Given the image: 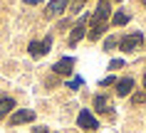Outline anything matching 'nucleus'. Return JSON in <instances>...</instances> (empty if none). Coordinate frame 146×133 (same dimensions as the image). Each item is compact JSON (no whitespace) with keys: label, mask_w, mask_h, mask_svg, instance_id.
<instances>
[{"label":"nucleus","mask_w":146,"mask_h":133,"mask_svg":"<svg viewBox=\"0 0 146 133\" xmlns=\"http://www.w3.org/2000/svg\"><path fill=\"white\" fill-rule=\"evenodd\" d=\"M141 45H144V35H141V32H129V35H124V37L119 39V49L126 52V54H129V52H136Z\"/></svg>","instance_id":"obj_1"},{"label":"nucleus","mask_w":146,"mask_h":133,"mask_svg":"<svg viewBox=\"0 0 146 133\" xmlns=\"http://www.w3.org/2000/svg\"><path fill=\"white\" fill-rule=\"evenodd\" d=\"M109 12H111V0H99V3H97V10H94V15H92V25L107 22Z\"/></svg>","instance_id":"obj_2"},{"label":"nucleus","mask_w":146,"mask_h":133,"mask_svg":"<svg viewBox=\"0 0 146 133\" xmlns=\"http://www.w3.org/2000/svg\"><path fill=\"white\" fill-rule=\"evenodd\" d=\"M50 47H52V37H45V39H35V42H30V47H27V52H30V57H45L47 52H50Z\"/></svg>","instance_id":"obj_3"},{"label":"nucleus","mask_w":146,"mask_h":133,"mask_svg":"<svg viewBox=\"0 0 146 133\" xmlns=\"http://www.w3.org/2000/svg\"><path fill=\"white\" fill-rule=\"evenodd\" d=\"M77 126L82 131H97L99 121H97V116H92V111H79L77 113Z\"/></svg>","instance_id":"obj_4"},{"label":"nucleus","mask_w":146,"mask_h":133,"mask_svg":"<svg viewBox=\"0 0 146 133\" xmlns=\"http://www.w3.org/2000/svg\"><path fill=\"white\" fill-rule=\"evenodd\" d=\"M35 121V111L30 109H20L10 116V126H23V123H32Z\"/></svg>","instance_id":"obj_5"},{"label":"nucleus","mask_w":146,"mask_h":133,"mask_svg":"<svg viewBox=\"0 0 146 133\" xmlns=\"http://www.w3.org/2000/svg\"><path fill=\"white\" fill-rule=\"evenodd\" d=\"M67 3H69V0H52V3L45 8V17H47V20H52V17L62 15V12L67 10Z\"/></svg>","instance_id":"obj_6"},{"label":"nucleus","mask_w":146,"mask_h":133,"mask_svg":"<svg viewBox=\"0 0 146 133\" xmlns=\"http://www.w3.org/2000/svg\"><path fill=\"white\" fill-rule=\"evenodd\" d=\"M72 69H74V59L72 57H62L60 62L54 64V74H62V77L72 74Z\"/></svg>","instance_id":"obj_7"},{"label":"nucleus","mask_w":146,"mask_h":133,"mask_svg":"<svg viewBox=\"0 0 146 133\" xmlns=\"http://www.w3.org/2000/svg\"><path fill=\"white\" fill-rule=\"evenodd\" d=\"M94 109L99 111V113H111V101H109V96L97 94L94 96Z\"/></svg>","instance_id":"obj_8"},{"label":"nucleus","mask_w":146,"mask_h":133,"mask_svg":"<svg viewBox=\"0 0 146 133\" xmlns=\"http://www.w3.org/2000/svg\"><path fill=\"white\" fill-rule=\"evenodd\" d=\"M131 91H134V79H119L116 81V96H129Z\"/></svg>","instance_id":"obj_9"},{"label":"nucleus","mask_w":146,"mask_h":133,"mask_svg":"<svg viewBox=\"0 0 146 133\" xmlns=\"http://www.w3.org/2000/svg\"><path fill=\"white\" fill-rule=\"evenodd\" d=\"M84 32H87V30H84V22H77V27H72V32H69V39H67L69 47H74L79 39L84 37Z\"/></svg>","instance_id":"obj_10"},{"label":"nucleus","mask_w":146,"mask_h":133,"mask_svg":"<svg viewBox=\"0 0 146 133\" xmlns=\"http://www.w3.org/2000/svg\"><path fill=\"white\" fill-rule=\"evenodd\" d=\"M13 109H15V101L10 96H0V118H5Z\"/></svg>","instance_id":"obj_11"},{"label":"nucleus","mask_w":146,"mask_h":133,"mask_svg":"<svg viewBox=\"0 0 146 133\" xmlns=\"http://www.w3.org/2000/svg\"><path fill=\"white\" fill-rule=\"evenodd\" d=\"M129 20H131V15L126 12V10H116L114 15H111V25H119V27H121V25H126Z\"/></svg>","instance_id":"obj_12"},{"label":"nucleus","mask_w":146,"mask_h":133,"mask_svg":"<svg viewBox=\"0 0 146 133\" xmlns=\"http://www.w3.org/2000/svg\"><path fill=\"white\" fill-rule=\"evenodd\" d=\"M107 27H109V22H102V25H92V30H89V39H94V42H97V39H99L102 35L107 32Z\"/></svg>","instance_id":"obj_13"},{"label":"nucleus","mask_w":146,"mask_h":133,"mask_svg":"<svg viewBox=\"0 0 146 133\" xmlns=\"http://www.w3.org/2000/svg\"><path fill=\"white\" fill-rule=\"evenodd\" d=\"M131 104H134V106H144V104H146V94H144V91L134 94V96H131Z\"/></svg>","instance_id":"obj_14"},{"label":"nucleus","mask_w":146,"mask_h":133,"mask_svg":"<svg viewBox=\"0 0 146 133\" xmlns=\"http://www.w3.org/2000/svg\"><path fill=\"white\" fill-rule=\"evenodd\" d=\"M121 67H124L121 59H111V62H109V71H116V69H121Z\"/></svg>","instance_id":"obj_15"},{"label":"nucleus","mask_w":146,"mask_h":133,"mask_svg":"<svg viewBox=\"0 0 146 133\" xmlns=\"http://www.w3.org/2000/svg\"><path fill=\"white\" fill-rule=\"evenodd\" d=\"M114 47H116V37H109L104 42V49H114Z\"/></svg>","instance_id":"obj_16"},{"label":"nucleus","mask_w":146,"mask_h":133,"mask_svg":"<svg viewBox=\"0 0 146 133\" xmlns=\"http://www.w3.org/2000/svg\"><path fill=\"white\" fill-rule=\"evenodd\" d=\"M99 84H102V86H111V84H114V77H107V79H102Z\"/></svg>","instance_id":"obj_17"},{"label":"nucleus","mask_w":146,"mask_h":133,"mask_svg":"<svg viewBox=\"0 0 146 133\" xmlns=\"http://www.w3.org/2000/svg\"><path fill=\"white\" fill-rule=\"evenodd\" d=\"M69 86H72V89H77V86H82V79H72V81H69Z\"/></svg>","instance_id":"obj_18"},{"label":"nucleus","mask_w":146,"mask_h":133,"mask_svg":"<svg viewBox=\"0 0 146 133\" xmlns=\"http://www.w3.org/2000/svg\"><path fill=\"white\" fill-rule=\"evenodd\" d=\"M25 5H37V3H42V0H23Z\"/></svg>","instance_id":"obj_19"},{"label":"nucleus","mask_w":146,"mask_h":133,"mask_svg":"<svg viewBox=\"0 0 146 133\" xmlns=\"http://www.w3.org/2000/svg\"><path fill=\"white\" fill-rule=\"evenodd\" d=\"M35 133H47V128H45V126H40V128H35Z\"/></svg>","instance_id":"obj_20"},{"label":"nucleus","mask_w":146,"mask_h":133,"mask_svg":"<svg viewBox=\"0 0 146 133\" xmlns=\"http://www.w3.org/2000/svg\"><path fill=\"white\" fill-rule=\"evenodd\" d=\"M139 3H141V5H144V8H146V0H139Z\"/></svg>","instance_id":"obj_21"},{"label":"nucleus","mask_w":146,"mask_h":133,"mask_svg":"<svg viewBox=\"0 0 146 133\" xmlns=\"http://www.w3.org/2000/svg\"><path fill=\"white\" fill-rule=\"evenodd\" d=\"M144 89H146V74H144Z\"/></svg>","instance_id":"obj_22"},{"label":"nucleus","mask_w":146,"mask_h":133,"mask_svg":"<svg viewBox=\"0 0 146 133\" xmlns=\"http://www.w3.org/2000/svg\"><path fill=\"white\" fill-rule=\"evenodd\" d=\"M116 3H121V0H116Z\"/></svg>","instance_id":"obj_23"}]
</instances>
